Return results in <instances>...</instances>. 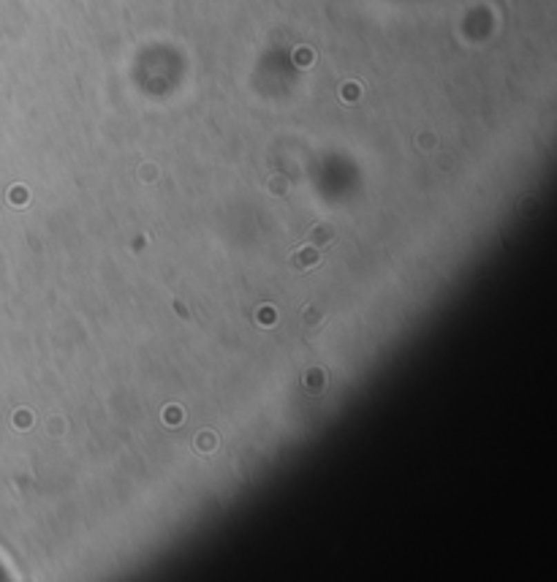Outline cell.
Returning a JSON list of instances; mask_svg holds the SVG:
<instances>
[{
  "label": "cell",
  "instance_id": "6da1fadb",
  "mask_svg": "<svg viewBox=\"0 0 557 582\" xmlns=\"http://www.w3.org/2000/svg\"><path fill=\"white\" fill-rule=\"evenodd\" d=\"M315 262H318V251H315V248H304L302 253H297V256H294V264H297L300 269L313 267Z\"/></svg>",
  "mask_w": 557,
  "mask_h": 582
}]
</instances>
